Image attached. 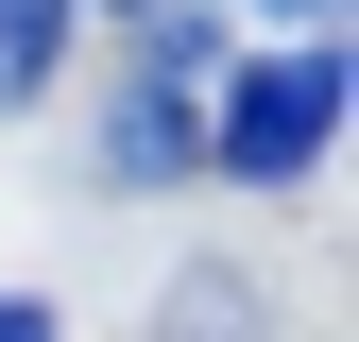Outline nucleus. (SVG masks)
<instances>
[{
	"instance_id": "1",
	"label": "nucleus",
	"mask_w": 359,
	"mask_h": 342,
	"mask_svg": "<svg viewBox=\"0 0 359 342\" xmlns=\"http://www.w3.org/2000/svg\"><path fill=\"white\" fill-rule=\"evenodd\" d=\"M325 137H342V34H325V52H257V69H222V103H205L189 154L222 171V189H308Z\"/></svg>"
},
{
	"instance_id": "2",
	"label": "nucleus",
	"mask_w": 359,
	"mask_h": 342,
	"mask_svg": "<svg viewBox=\"0 0 359 342\" xmlns=\"http://www.w3.org/2000/svg\"><path fill=\"white\" fill-rule=\"evenodd\" d=\"M205 52H222V34L189 18V0L137 34V69H120V103H103V189H171V171H205V154H189V86H205Z\"/></svg>"
},
{
	"instance_id": "3",
	"label": "nucleus",
	"mask_w": 359,
	"mask_h": 342,
	"mask_svg": "<svg viewBox=\"0 0 359 342\" xmlns=\"http://www.w3.org/2000/svg\"><path fill=\"white\" fill-rule=\"evenodd\" d=\"M52 52H69V0H0V103H34Z\"/></svg>"
},
{
	"instance_id": "4",
	"label": "nucleus",
	"mask_w": 359,
	"mask_h": 342,
	"mask_svg": "<svg viewBox=\"0 0 359 342\" xmlns=\"http://www.w3.org/2000/svg\"><path fill=\"white\" fill-rule=\"evenodd\" d=\"M257 18H274L291 52H325V34H342V0H257Z\"/></svg>"
},
{
	"instance_id": "5",
	"label": "nucleus",
	"mask_w": 359,
	"mask_h": 342,
	"mask_svg": "<svg viewBox=\"0 0 359 342\" xmlns=\"http://www.w3.org/2000/svg\"><path fill=\"white\" fill-rule=\"evenodd\" d=\"M0 342H52V308H34V291H0Z\"/></svg>"
}]
</instances>
